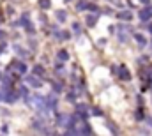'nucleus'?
I'll return each mask as SVG.
<instances>
[{
	"instance_id": "3",
	"label": "nucleus",
	"mask_w": 152,
	"mask_h": 136,
	"mask_svg": "<svg viewBox=\"0 0 152 136\" xmlns=\"http://www.w3.org/2000/svg\"><path fill=\"white\" fill-rule=\"evenodd\" d=\"M55 106H57V96L51 94V96L46 97V108H48V110H53Z\"/></svg>"
},
{
	"instance_id": "20",
	"label": "nucleus",
	"mask_w": 152,
	"mask_h": 136,
	"mask_svg": "<svg viewBox=\"0 0 152 136\" xmlns=\"http://www.w3.org/2000/svg\"><path fill=\"white\" fill-rule=\"evenodd\" d=\"M4 37H5V34H4V32H0V39H4Z\"/></svg>"
},
{
	"instance_id": "17",
	"label": "nucleus",
	"mask_w": 152,
	"mask_h": 136,
	"mask_svg": "<svg viewBox=\"0 0 152 136\" xmlns=\"http://www.w3.org/2000/svg\"><path fill=\"white\" fill-rule=\"evenodd\" d=\"M136 118H138V120H142V118H145V117H143V111H142V110H140V111L136 113Z\"/></svg>"
},
{
	"instance_id": "1",
	"label": "nucleus",
	"mask_w": 152,
	"mask_h": 136,
	"mask_svg": "<svg viewBox=\"0 0 152 136\" xmlns=\"http://www.w3.org/2000/svg\"><path fill=\"white\" fill-rule=\"evenodd\" d=\"M152 18V7L149 5V7H145L143 11H140V20L142 21H149Z\"/></svg>"
},
{
	"instance_id": "16",
	"label": "nucleus",
	"mask_w": 152,
	"mask_h": 136,
	"mask_svg": "<svg viewBox=\"0 0 152 136\" xmlns=\"http://www.w3.org/2000/svg\"><path fill=\"white\" fill-rule=\"evenodd\" d=\"M92 111H94L92 115H96V117H101V115H103V113H101V110H97V108H94Z\"/></svg>"
},
{
	"instance_id": "10",
	"label": "nucleus",
	"mask_w": 152,
	"mask_h": 136,
	"mask_svg": "<svg viewBox=\"0 0 152 136\" xmlns=\"http://www.w3.org/2000/svg\"><path fill=\"white\" fill-rule=\"evenodd\" d=\"M34 74H36V76H42V74H44V67H42L41 64L34 66Z\"/></svg>"
},
{
	"instance_id": "6",
	"label": "nucleus",
	"mask_w": 152,
	"mask_h": 136,
	"mask_svg": "<svg viewBox=\"0 0 152 136\" xmlns=\"http://www.w3.org/2000/svg\"><path fill=\"white\" fill-rule=\"evenodd\" d=\"M118 76H120L122 80H131V72H129L126 67H120V69H118Z\"/></svg>"
},
{
	"instance_id": "14",
	"label": "nucleus",
	"mask_w": 152,
	"mask_h": 136,
	"mask_svg": "<svg viewBox=\"0 0 152 136\" xmlns=\"http://www.w3.org/2000/svg\"><path fill=\"white\" fill-rule=\"evenodd\" d=\"M73 30H75V34H80V32H81V29H80V23H73Z\"/></svg>"
},
{
	"instance_id": "4",
	"label": "nucleus",
	"mask_w": 152,
	"mask_h": 136,
	"mask_svg": "<svg viewBox=\"0 0 152 136\" xmlns=\"http://www.w3.org/2000/svg\"><path fill=\"white\" fill-rule=\"evenodd\" d=\"M97 18H99L97 12H96V14H87V18H85V20H87V25H88V27H94V25L97 23Z\"/></svg>"
},
{
	"instance_id": "19",
	"label": "nucleus",
	"mask_w": 152,
	"mask_h": 136,
	"mask_svg": "<svg viewBox=\"0 0 152 136\" xmlns=\"http://www.w3.org/2000/svg\"><path fill=\"white\" fill-rule=\"evenodd\" d=\"M140 2H142V4H145V5H149V2H151V0H140Z\"/></svg>"
},
{
	"instance_id": "21",
	"label": "nucleus",
	"mask_w": 152,
	"mask_h": 136,
	"mask_svg": "<svg viewBox=\"0 0 152 136\" xmlns=\"http://www.w3.org/2000/svg\"><path fill=\"white\" fill-rule=\"evenodd\" d=\"M149 32L152 34V25H149Z\"/></svg>"
},
{
	"instance_id": "18",
	"label": "nucleus",
	"mask_w": 152,
	"mask_h": 136,
	"mask_svg": "<svg viewBox=\"0 0 152 136\" xmlns=\"http://www.w3.org/2000/svg\"><path fill=\"white\" fill-rule=\"evenodd\" d=\"M67 101L75 102V96H73V94H67Z\"/></svg>"
},
{
	"instance_id": "15",
	"label": "nucleus",
	"mask_w": 152,
	"mask_h": 136,
	"mask_svg": "<svg viewBox=\"0 0 152 136\" xmlns=\"http://www.w3.org/2000/svg\"><path fill=\"white\" fill-rule=\"evenodd\" d=\"M53 90H55V92H60V90H62V85H60V83H55V85H53Z\"/></svg>"
},
{
	"instance_id": "5",
	"label": "nucleus",
	"mask_w": 152,
	"mask_h": 136,
	"mask_svg": "<svg viewBox=\"0 0 152 136\" xmlns=\"http://www.w3.org/2000/svg\"><path fill=\"white\" fill-rule=\"evenodd\" d=\"M11 67H16L20 74H25V72H27V66H25L23 62H12V64H11Z\"/></svg>"
},
{
	"instance_id": "12",
	"label": "nucleus",
	"mask_w": 152,
	"mask_h": 136,
	"mask_svg": "<svg viewBox=\"0 0 152 136\" xmlns=\"http://www.w3.org/2000/svg\"><path fill=\"white\" fill-rule=\"evenodd\" d=\"M57 20L58 21H66V12L64 11H57Z\"/></svg>"
},
{
	"instance_id": "9",
	"label": "nucleus",
	"mask_w": 152,
	"mask_h": 136,
	"mask_svg": "<svg viewBox=\"0 0 152 136\" xmlns=\"http://www.w3.org/2000/svg\"><path fill=\"white\" fill-rule=\"evenodd\" d=\"M39 7L46 11V9H50V7H51V2H50V0H39Z\"/></svg>"
},
{
	"instance_id": "8",
	"label": "nucleus",
	"mask_w": 152,
	"mask_h": 136,
	"mask_svg": "<svg viewBox=\"0 0 152 136\" xmlns=\"http://www.w3.org/2000/svg\"><path fill=\"white\" fill-rule=\"evenodd\" d=\"M118 18H120V20H126V21H129V20L133 18V14H131L129 11H122V12L118 14Z\"/></svg>"
},
{
	"instance_id": "7",
	"label": "nucleus",
	"mask_w": 152,
	"mask_h": 136,
	"mask_svg": "<svg viewBox=\"0 0 152 136\" xmlns=\"http://www.w3.org/2000/svg\"><path fill=\"white\" fill-rule=\"evenodd\" d=\"M57 57H58V60H62V62H66V60H69V53H67L66 50H60Z\"/></svg>"
},
{
	"instance_id": "2",
	"label": "nucleus",
	"mask_w": 152,
	"mask_h": 136,
	"mask_svg": "<svg viewBox=\"0 0 152 136\" xmlns=\"http://www.w3.org/2000/svg\"><path fill=\"white\" fill-rule=\"evenodd\" d=\"M30 87H34V88H39L41 87V80H39L37 76H27V80H25Z\"/></svg>"
},
{
	"instance_id": "11",
	"label": "nucleus",
	"mask_w": 152,
	"mask_h": 136,
	"mask_svg": "<svg viewBox=\"0 0 152 136\" xmlns=\"http://www.w3.org/2000/svg\"><path fill=\"white\" fill-rule=\"evenodd\" d=\"M134 37H136V41H138V46H145V42H147V41H145V37H143V35L136 34Z\"/></svg>"
},
{
	"instance_id": "13",
	"label": "nucleus",
	"mask_w": 152,
	"mask_h": 136,
	"mask_svg": "<svg viewBox=\"0 0 152 136\" xmlns=\"http://www.w3.org/2000/svg\"><path fill=\"white\" fill-rule=\"evenodd\" d=\"M78 9L81 11V9H88V2H80L78 4Z\"/></svg>"
}]
</instances>
